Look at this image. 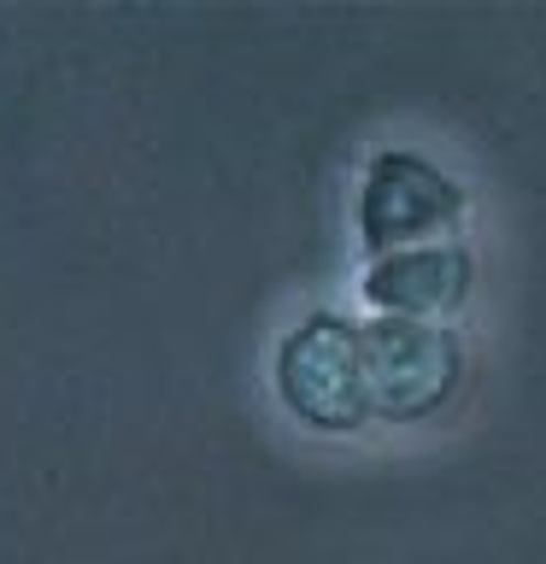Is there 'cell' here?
Segmentation results:
<instances>
[{
	"label": "cell",
	"instance_id": "6da1fadb",
	"mask_svg": "<svg viewBox=\"0 0 546 564\" xmlns=\"http://www.w3.org/2000/svg\"><path fill=\"white\" fill-rule=\"evenodd\" d=\"M271 388L282 412L317 435H359L376 423L364 365V317L341 306L299 312L271 352Z\"/></svg>",
	"mask_w": 546,
	"mask_h": 564
},
{
	"label": "cell",
	"instance_id": "7a4b0ae2",
	"mask_svg": "<svg viewBox=\"0 0 546 564\" xmlns=\"http://www.w3.org/2000/svg\"><path fill=\"white\" fill-rule=\"evenodd\" d=\"M470 212V188L440 165L435 153L382 141L364 153L359 183H352V236L364 259L400 253V247L447 241Z\"/></svg>",
	"mask_w": 546,
	"mask_h": 564
},
{
	"label": "cell",
	"instance_id": "3957f363",
	"mask_svg": "<svg viewBox=\"0 0 546 564\" xmlns=\"http://www.w3.org/2000/svg\"><path fill=\"white\" fill-rule=\"evenodd\" d=\"M370 405L382 423H423L465 382V341L452 324L423 317H364Z\"/></svg>",
	"mask_w": 546,
	"mask_h": 564
},
{
	"label": "cell",
	"instance_id": "277c9868",
	"mask_svg": "<svg viewBox=\"0 0 546 564\" xmlns=\"http://www.w3.org/2000/svg\"><path fill=\"white\" fill-rule=\"evenodd\" d=\"M476 289V253L458 236L376 253L359 264L364 317H423V324H452Z\"/></svg>",
	"mask_w": 546,
	"mask_h": 564
}]
</instances>
